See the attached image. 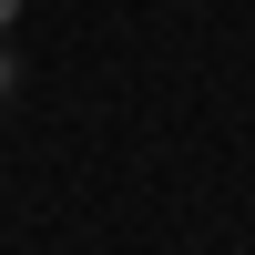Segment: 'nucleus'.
<instances>
[{"mask_svg": "<svg viewBox=\"0 0 255 255\" xmlns=\"http://www.w3.org/2000/svg\"><path fill=\"white\" fill-rule=\"evenodd\" d=\"M10 20H20V0H0V31H10Z\"/></svg>", "mask_w": 255, "mask_h": 255, "instance_id": "nucleus-1", "label": "nucleus"}]
</instances>
